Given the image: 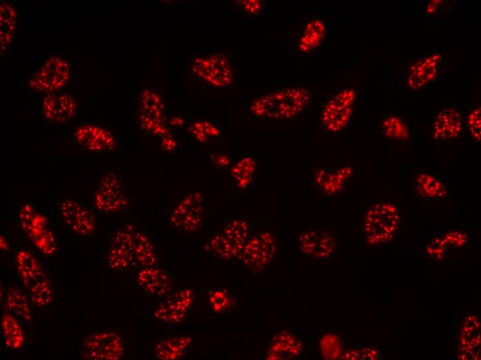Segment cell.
Here are the masks:
<instances>
[{
	"instance_id": "6da1fadb",
	"label": "cell",
	"mask_w": 481,
	"mask_h": 360,
	"mask_svg": "<svg viewBox=\"0 0 481 360\" xmlns=\"http://www.w3.org/2000/svg\"><path fill=\"white\" fill-rule=\"evenodd\" d=\"M311 100V93L302 87L263 91L255 93L248 109L259 120L289 122L304 112Z\"/></svg>"
},
{
	"instance_id": "7a4b0ae2",
	"label": "cell",
	"mask_w": 481,
	"mask_h": 360,
	"mask_svg": "<svg viewBox=\"0 0 481 360\" xmlns=\"http://www.w3.org/2000/svg\"><path fill=\"white\" fill-rule=\"evenodd\" d=\"M187 76L201 81L210 89H229L234 81V62L223 53L191 56L186 68Z\"/></svg>"
},
{
	"instance_id": "3957f363",
	"label": "cell",
	"mask_w": 481,
	"mask_h": 360,
	"mask_svg": "<svg viewBox=\"0 0 481 360\" xmlns=\"http://www.w3.org/2000/svg\"><path fill=\"white\" fill-rule=\"evenodd\" d=\"M17 269L31 303L46 307L53 302V291L43 266L26 248L18 249Z\"/></svg>"
},
{
	"instance_id": "277c9868",
	"label": "cell",
	"mask_w": 481,
	"mask_h": 360,
	"mask_svg": "<svg viewBox=\"0 0 481 360\" xmlns=\"http://www.w3.org/2000/svg\"><path fill=\"white\" fill-rule=\"evenodd\" d=\"M251 234L248 221L242 217H234L224 223L221 231L204 245V250L223 262H232L238 258Z\"/></svg>"
},
{
	"instance_id": "5b68a950",
	"label": "cell",
	"mask_w": 481,
	"mask_h": 360,
	"mask_svg": "<svg viewBox=\"0 0 481 360\" xmlns=\"http://www.w3.org/2000/svg\"><path fill=\"white\" fill-rule=\"evenodd\" d=\"M399 222V212L394 204L382 201L373 205L364 218L365 242L375 246L390 241L397 232Z\"/></svg>"
},
{
	"instance_id": "8992f818",
	"label": "cell",
	"mask_w": 481,
	"mask_h": 360,
	"mask_svg": "<svg viewBox=\"0 0 481 360\" xmlns=\"http://www.w3.org/2000/svg\"><path fill=\"white\" fill-rule=\"evenodd\" d=\"M356 98L353 89H344L325 100L319 113V125L324 132L339 134L350 126Z\"/></svg>"
},
{
	"instance_id": "52a82bcc",
	"label": "cell",
	"mask_w": 481,
	"mask_h": 360,
	"mask_svg": "<svg viewBox=\"0 0 481 360\" xmlns=\"http://www.w3.org/2000/svg\"><path fill=\"white\" fill-rule=\"evenodd\" d=\"M277 251L276 235L268 231L252 233L238 260L254 273L266 268L273 261Z\"/></svg>"
},
{
	"instance_id": "ba28073f",
	"label": "cell",
	"mask_w": 481,
	"mask_h": 360,
	"mask_svg": "<svg viewBox=\"0 0 481 360\" xmlns=\"http://www.w3.org/2000/svg\"><path fill=\"white\" fill-rule=\"evenodd\" d=\"M70 69L64 58L52 55L28 80V87L35 91L57 93L69 81Z\"/></svg>"
},
{
	"instance_id": "9c48e42d",
	"label": "cell",
	"mask_w": 481,
	"mask_h": 360,
	"mask_svg": "<svg viewBox=\"0 0 481 360\" xmlns=\"http://www.w3.org/2000/svg\"><path fill=\"white\" fill-rule=\"evenodd\" d=\"M82 352L85 359L119 360L124 355V341L115 331L89 332L82 339Z\"/></svg>"
},
{
	"instance_id": "30bf717a",
	"label": "cell",
	"mask_w": 481,
	"mask_h": 360,
	"mask_svg": "<svg viewBox=\"0 0 481 360\" xmlns=\"http://www.w3.org/2000/svg\"><path fill=\"white\" fill-rule=\"evenodd\" d=\"M203 198L200 192H189L171 210L169 224L182 233H194L200 228L203 215Z\"/></svg>"
},
{
	"instance_id": "8fae6325",
	"label": "cell",
	"mask_w": 481,
	"mask_h": 360,
	"mask_svg": "<svg viewBox=\"0 0 481 360\" xmlns=\"http://www.w3.org/2000/svg\"><path fill=\"white\" fill-rule=\"evenodd\" d=\"M91 201L96 209L103 212H116L126 208L128 201L122 191L120 177L112 172L102 175Z\"/></svg>"
},
{
	"instance_id": "7c38bea8",
	"label": "cell",
	"mask_w": 481,
	"mask_h": 360,
	"mask_svg": "<svg viewBox=\"0 0 481 360\" xmlns=\"http://www.w3.org/2000/svg\"><path fill=\"white\" fill-rule=\"evenodd\" d=\"M194 300L191 289L181 288L171 291L162 298L153 312V317L162 323H179L185 318Z\"/></svg>"
},
{
	"instance_id": "4fadbf2b",
	"label": "cell",
	"mask_w": 481,
	"mask_h": 360,
	"mask_svg": "<svg viewBox=\"0 0 481 360\" xmlns=\"http://www.w3.org/2000/svg\"><path fill=\"white\" fill-rule=\"evenodd\" d=\"M57 210L71 233L87 235L94 231V216L85 204L73 199H60L57 201Z\"/></svg>"
},
{
	"instance_id": "5bb4252c",
	"label": "cell",
	"mask_w": 481,
	"mask_h": 360,
	"mask_svg": "<svg viewBox=\"0 0 481 360\" xmlns=\"http://www.w3.org/2000/svg\"><path fill=\"white\" fill-rule=\"evenodd\" d=\"M442 62V55L435 53L411 62L406 79L408 87L413 91H419L431 86L440 75Z\"/></svg>"
},
{
	"instance_id": "9a60e30c",
	"label": "cell",
	"mask_w": 481,
	"mask_h": 360,
	"mask_svg": "<svg viewBox=\"0 0 481 360\" xmlns=\"http://www.w3.org/2000/svg\"><path fill=\"white\" fill-rule=\"evenodd\" d=\"M296 248L300 253L317 260H325L333 253L336 240L326 230H307L297 234Z\"/></svg>"
},
{
	"instance_id": "2e32d148",
	"label": "cell",
	"mask_w": 481,
	"mask_h": 360,
	"mask_svg": "<svg viewBox=\"0 0 481 360\" xmlns=\"http://www.w3.org/2000/svg\"><path fill=\"white\" fill-rule=\"evenodd\" d=\"M464 130L461 112L451 106L440 109L431 124V136L436 142H449L458 139Z\"/></svg>"
},
{
	"instance_id": "e0dca14e",
	"label": "cell",
	"mask_w": 481,
	"mask_h": 360,
	"mask_svg": "<svg viewBox=\"0 0 481 360\" xmlns=\"http://www.w3.org/2000/svg\"><path fill=\"white\" fill-rule=\"evenodd\" d=\"M352 175L353 170L348 165L319 168L313 173L310 186L326 196L334 197L344 192Z\"/></svg>"
},
{
	"instance_id": "ac0fdd59",
	"label": "cell",
	"mask_w": 481,
	"mask_h": 360,
	"mask_svg": "<svg viewBox=\"0 0 481 360\" xmlns=\"http://www.w3.org/2000/svg\"><path fill=\"white\" fill-rule=\"evenodd\" d=\"M107 261L113 271L127 269L136 264L132 230L117 229L111 233Z\"/></svg>"
},
{
	"instance_id": "d6986e66",
	"label": "cell",
	"mask_w": 481,
	"mask_h": 360,
	"mask_svg": "<svg viewBox=\"0 0 481 360\" xmlns=\"http://www.w3.org/2000/svg\"><path fill=\"white\" fill-rule=\"evenodd\" d=\"M44 118L54 123H66L73 120L77 112V102L73 98L65 93L46 94L41 102Z\"/></svg>"
},
{
	"instance_id": "ffe728a7",
	"label": "cell",
	"mask_w": 481,
	"mask_h": 360,
	"mask_svg": "<svg viewBox=\"0 0 481 360\" xmlns=\"http://www.w3.org/2000/svg\"><path fill=\"white\" fill-rule=\"evenodd\" d=\"M21 224L29 237L46 254L55 253L53 235L45 228V219L24 206L21 213Z\"/></svg>"
},
{
	"instance_id": "44dd1931",
	"label": "cell",
	"mask_w": 481,
	"mask_h": 360,
	"mask_svg": "<svg viewBox=\"0 0 481 360\" xmlns=\"http://www.w3.org/2000/svg\"><path fill=\"white\" fill-rule=\"evenodd\" d=\"M75 137L81 146L91 152L111 150L115 146V141L111 132L98 125H79L76 129Z\"/></svg>"
},
{
	"instance_id": "7402d4cb",
	"label": "cell",
	"mask_w": 481,
	"mask_h": 360,
	"mask_svg": "<svg viewBox=\"0 0 481 360\" xmlns=\"http://www.w3.org/2000/svg\"><path fill=\"white\" fill-rule=\"evenodd\" d=\"M136 285L148 296L163 298L172 290V282L169 275L161 268L155 266L142 267L136 276Z\"/></svg>"
},
{
	"instance_id": "603a6c76",
	"label": "cell",
	"mask_w": 481,
	"mask_h": 360,
	"mask_svg": "<svg viewBox=\"0 0 481 360\" xmlns=\"http://www.w3.org/2000/svg\"><path fill=\"white\" fill-rule=\"evenodd\" d=\"M327 30V24L319 17H311L304 21L298 36V53L310 54L319 48L324 42Z\"/></svg>"
},
{
	"instance_id": "cb8c5ba5",
	"label": "cell",
	"mask_w": 481,
	"mask_h": 360,
	"mask_svg": "<svg viewBox=\"0 0 481 360\" xmlns=\"http://www.w3.org/2000/svg\"><path fill=\"white\" fill-rule=\"evenodd\" d=\"M303 344L298 336L288 330H282L270 340L265 352L267 359H292L302 351Z\"/></svg>"
},
{
	"instance_id": "d4e9b609",
	"label": "cell",
	"mask_w": 481,
	"mask_h": 360,
	"mask_svg": "<svg viewBox=\"0 0 481 360\" xmlns=\"http://www.w3.org/2000/svg\"><path fill=\"white\" fill-rule=\"evenodd\" d=\"M193 343L188 335H178L158 341L153 346V354L158 359L177 360L180 359Z\"/></svg>"
},
{
	"instance_id": "484cf974",
	"label": "cell",
	"mask_w": 481,
	"mask_h": 360,
	"mask_svg": "<svg viewBox=\"0 0 481 360\" xmlns=\"http://www.w3.org/2000/svg\"><path fill=\"white\" fill-rule=\"evenodd\" d=\"M230 167V174L235 187L245 190L255 183L256 162L254 156L245 154L237 157Z\"/></svg>"
},
{
	"instance_id": "4316f807",
	"label": "cell",
	"mask_w": 481,
	"mask_h": 360,
	"mask_svg": "<svg viewBox=\"0 0 481 360\" xmlns=\"http://www.w3.org/2000/svg\"><path fill=\"white\" fill-rule=\"evenodd\" d=\"M415 191L424 197L441 199L446 196L448 189L440 177L428 172H419L413 179Z\"/></svg>"
},
{
	"instance_id": "83f0119b",
	"label": "cell",
	"mask_w": 481,
	"mask_h": 360,
	"mask_svg": "<svg viewBox=\"0 0 481 360\" xmlns=\"http://www.w3.org/2000/svg\"><path fill=\"white\" fill-rule=\"evenodd\" d=\"M142 114L165 123L167 103L162 96L152 89H143L139 96Z\"/></svg>"
},
{
	"instance_id": "f1b7e54d",
	"label": "cell",
	"mask_w": 481,
	"mask_h": 360,
	"mask_svg": "<svg viewBox=\"0 0 481 360\" xmlns=\"http://www.w3.org/2000/svg\"><path fill=\"white\" fill-rule=\"evenodd\" d=\"M3 307L8 312L27 323H31L32 312L24 292L18 287H10L4 295Z\"/></svg>"
},
{
	"instance_id": "f546056e",
	"label": "cell",
	"mask_w": 481,
	"mask_h": 360,
	"mask_svg": "<svg viewBox=\"0 0 481 360\" xmlns=\"http://www.w3.org/2000/svg\"><path fill=\"white\" fill-rule=\"evenodd\" d=\"M379 130L388 140L399 143L408 141L409 132L406 120L401 115L390 114L381 118Z\"/></svg>"
},
{
	"instance_id": "4dcf8cb0",
	"label": "cell",
	"mask_w": 481,
	"mask_h": 360,
	"mask_svg": "<svg viewBox=\"0 0 481 360\" xmlns=\"http://www.w3.org/2000/svg\"><path fill=\"white\" fill-rule=\"evenodd\" d=\"M133 255L136 264L142 267L155 266L157 255L154 246L144 233L132 230Z\"/></svg>"
},
{
	"instance_id": "1f68e13d",
	"label": "cell",
	"mask_w": 481,
	"mask_h": 360,
	"mask_svg": "<svg viewBox=\"0 0 481 360\" xmlns=\"http://www.w3.org/2000/svg\"><path fill=\"white\" fill-rule=\"evenodd\" d=\"M17 14L9 3L3 2L0 6V35L1 53H2L12 42L17 27Z\"/></svg>"
},
{
	"instance_id": "d6a6232c",
	"label": "cell",
	"mask_w": 481,
	"mask_h": 360,
	"mask_svg": "<svg viewBox=\"0 0 481 360\" xmlns=\"http://www.w3.org/2000/svg\"><path fill=\"white\" fill-rule=\"evenodd\" d=\"M1 328L3 339L8 348L19 349L24 343V335L20 323L15 316L4 313L1 318Z\"/></svg>"
},
{
	"instance_id": "836d02e7",
	"label": "cell",
	"mask_w": 481,
	"mask_h": 360,
	"mask_svg": "<svg viewBox=\"0 0 481 360\" xmlns=\"http://www.w3.org/2000/svg\"><path fill=\"white\" fill-rule=\"evenodd\" d=\"M208 301L211 309L218 314L232 309L234 305L233 296L227 290L220 289L209 293Z\"/></svg>"
},
{
	"instance_id": "e575fe53",
	"label": "cell",
	"mask_w": 481,
	"mask_h": 360,
	"mask_svg": "<svg viewBox=\"0 0 481 360\" xmlns=\"http://www.w3.org/2000/svg\"><path fill=\"white\" fill-rule=\"evenodd\" d=\"M242 13L250 19H257L264 15L265 3L261 0L236 1Z\"/></svg>"
},
{
	"instance_id": "d590c367",
	"label": "cell",
	"mask_w": 481,
	"mask_h": 360,
	"mask_svg": "<svg viewBox=\"0 0 481 360\" xmlns=\"http://www.w3.org/2000/svg\"><path fill=\"white\" fill-rule=\"evenodd\" d=\"M469 132L476 142L480 141V107L474 108L466 117Z\"/></svg>"
},
{
	"instance_id": "8d00e7d4",
	"label": "cell",
	"mask_w": 481,
	"mask_h": 360,
	"mask_svg": "<svg viewBox=\"0 0 481 360\" xmlns=\"http://www.w3.org/2000/svg\"><path fill=\"white\" fill-rule=\"evenodd\" d=\"M210 158L214 167L223 168L231 166L237 156L223 152H216L212 153Z\"/></svg>"
},
{
	"instance_id": "74e56055",
	"label": "cell",
	"mask_w": 481,
	"mask_h": 360,
	"mask_svg": "<svg viewBox=\"0 0 481 360\" xmlns=\"http://www.w3.org/2000/svg\"><path fill=\"white\" fill-rule=\"evenodd\" d=\"M167 125L171 129H176L180 131L184 127H187L189 122H187L185 118L182 116L177 114H171L169 119H167Z\"/></svg>"
},
{
	"instance_id": "f35d334b",
	"label": "cell",
	"mask_w": 481,
	"mask_h": 360,
	"mask_svg": "<svg viewBox=\"0 0 481 360\" xmlns=\"http://www.w3.org/2000/svg\"><path fill=\"white\" fill-rule=\"evenodd\" d=\"M160 141L162 148L166 152H173L178 150L177 141L171 134L162 136Z\"/></svg>"
}]
</instances>
